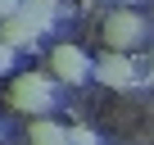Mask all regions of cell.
<instances>
[{
  "instance_id": "cell-7",
  "label": "cell",
  "mask_w": 154,
  "mask_h": 145,
  "mask_svg": "<svg viewBox=\"0 0 154 145\" xmlns=\"http://www.w3.org/2000/svg\"><path fill=\"white\" fill-rule=\"evenodd\" d=\"M27 140H32V145H68V131L41 118V122H32V131H27Z\"/></svg>"
},
{
  "instance_id": "cell-10",
  "label": "cell",
  "mask_w": 154,
  "mask_h": 145,
  "mask_svg": "<svg viewBox=\"0 0 154 145\" xmlns=\"http://www.w3.org/2000/svg\"><path fill=\"white\" fill-rule=\"evenodd\" d=\"M9 68H14V50L0 41V72H9Z\"/></svg>"
},
{
  "instance_id": "cell-2",
  "label": "cell",
  "mask_w": 154,
  "mask_h": 145,
  "mask_svg": "<svg viewBox=\"0 0 154 145\" xmlns=\"http://www.w3.org/2000/svg\"><path fill=\"white\" fill-rule=\"evenodd\" d=\"M50 68H54V77H59V82H82L95 63H91L82 50H77V45H68V41H63V45H54V50H50Z\"/></svg>"
},
{
  "instance_id": "cell-8",
  "label": "cell",
  "mask_w": 154,
  "mask_h": 145,
  "mask_svg": "<svg viewBox=\"0 0 154 145\" xmlns=\"http://www.w3.org/2000/svg\"><path fill=\"white\" fill-rule=\"evenodd\" d=\"M68 145H95V131L91 127H72L68 131Z\"/></svg>"
},
{
  "instance_id": "cell-6",
  "label": "cell",
  "mask_w": 154,
  "mask_h": 145,
  "mask_svg": "<svg viewBox=\"0 0 154 145\" xmlns=\"http://www.w3.org/2000/svg\"><path fill=\"white\" fill-rule=\"evenodd\" d=\"M23 14H27L41 32H50L54 18H59V5H54V0H23Z\"/></svg>"
},
{
  "instance_id": "cell-5",
  "label": "cell",
  "mask_w": 154,
  "mask_h": 145,
  "mask_svg": "<svg viewBox=\"0 0 154 145\" xmlns=\"http://www.w3.org/2000/svg\"><path fill=\"white\" fill-rule=\"evenodd\" d=\"M95 77H100L104 86H131V82H136V68H131L127 54H104V59L95 63Z\"/></svg>"
},
{
  "instance_id": "cell-4",
  "label": "cell",
  "mask_w": 154,
  "mask_h": 145,
  "mask_svg": "<svg viewBox=\"0 0 154 145\" xmlns=\"http://www.w3.org/2000/svg\"><path fill=\"white\" fill-rule=\"evenodd\" d=\"M36 36H41V27H36L23 9H18L14 18H5V23H0V41H5L9 50H18V45L27 50V45H36Z\"/></svg>"
},
{
  "instance_id": "cell-3",
  "label": "cell",
  "mask_w": 154,
  "mask_h": 145,
  "mask_svg": "<svg viewBox=\"0 0 154 145\" xmlns=\"http://www.w3.org/2000/svg\"><path fill=\"white\" fill-rule=\"evenodd\" d=\"M140 32H145V23L131 14V9H122V14H113L109 23H104V41L113 45V54H122V50H131L136 41H140Z\"/></svg>"
},
{
  "instance_id": "cell-11",
  "label": "cell",
  "mask_w": 154,
  "mask_h": 145,
  "mask_svg": "<svg viewBox=\"0 0 154 145\" xmlns=\"http://www.w3.org/2000/svg\"><path fill=\"white\" fill-rule=\"evenodd\" d=\"M86 5H91V0H86Z\"/></svg>"
},
{
  "instance_id": "cell-1",
  "label": "cell",
  "mask_w": 154,
  "mask_h": 145,
  "mask_svg": "<svg viewBox=\"0 0 154 145\" xmlns=\"http://www.w3.org/2000/svg\"><path fill=\"white\" fill-rule=\"evenodd\" d=\"M9 104L23 109V113H45V109L54 104V95H50V77H45V72H23V77L9 86Z\"/></svg>"
},
{
  "instance_id": "cell-9",
  "label": "cell",
  "mask_w": 154,
  "mask_h": 145,
  "mask_svg": "<svg viewBox=\"0 0 154 145\" xmlns=\"http://www.w3.org/2000/svg\"><path fill=\"white\" fill-rule=\"evenodd\" d=\"M18 9H23V0H0V18H14Z\"/></svg>"
}]
</instances>
